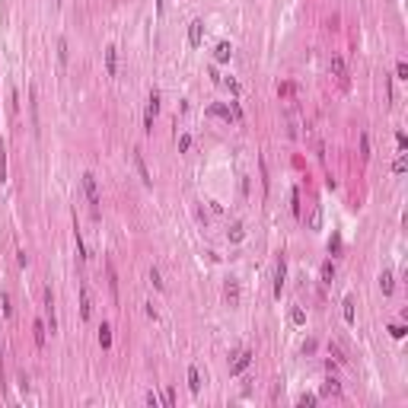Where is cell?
Masks as SVG:
<instances>
[{
	"label": "cell",
	"mask_w": 408,
	"mask_h": 408,
	"mask_svg": "<svg viewBox=\"0 0 408 408\" xmlns=\"http://www.w3.org/2000/svg\"><path fill=\"white\" fill-rule=\"evenodd\" d=\"M83 195H86V201H90V214H93V220H99V214H102V210H99V185H96V175H93V172H86L83 175Z\"/></svg>",
	"instance_id": "1"
},
{
	"label": "cell",
	"mask_w": 408,
	"mask_h": 408,
	"mask_svg": "<svg viewBox=\"0 0 408 408\" xmlns=\"http://www.w3.org/2000/svg\"><path fill=\"white\" fill-rule=\"evenodd\" d=\"M332 77H335V83L341 86V90H348L351 86V80H348V67H344V58L341 54H332Z\"/></svg>",
	"instance_id": "2"
},
{
	"label": "cell",
	"mask_w": 408,
	"mask_h": 408,
	"mask_svg": "<svg viewBox=\"0 0 408 408\" xmlns=\"http://www.w3.org/2000/svg\"><path fill=\"white\" fill-rule=\"evenodd\" d=\"M156 112H160V93H150V99H147V112H144V131L150 134L153 131V118H156Z\"/></svg>",
	"instance_id": "3"
},
{
	"label": "cell",
	"mask_w": 408,
	"mask_h": 408,
	"mask_svg": "<svg viewBox=\"0 0 408 408\" xmlns=\"http://www.w3.org/2000/svg\"><path fill=\"white\" fill-rule=\"evenodd\" d=\"M249 364H252V351L242 348L239 354L233 357V364H230V376H239V373H246V370H249Z\"/></svg>",
	"instance_id": "4"
},
{
	"label": "cell",
	"mask_w": 408,
	"mask_h": 408,
	"mask_svg": "<svg viewBox=\"0 0 408 408\" xmlns=\"http://www.w3.org/2000/svg\"><path fill=\"white\" fill-rule=\"evenodd\" d=\"M45 319H48V329L54 335V332H58V319H54V294H51V287H45Z\"/></svg>",
	"instance_id": "5"
},
{
	"label": "cell",
	"mask_w": 408,
	"mask_h": 408,
	"mask_svg": "<svg viewBox=\"0 0 408 408\" xmlns=\"http://www.w3.org/2000/svg\"><path fill=\"white\" fill-rule=\"evenodd\" d=\"M131 160H134V169H137V175H140V182H144L147 188L153 185V179H150V169H147V163H144V156H140L137 150L131 153Z\"/></svg>",
	"instance_id": "6"
},
{
	"label": "cell",
	"mask_w": 408,
	"mask_h": 408,
	"mask_svg": "<svg viewBox=\"0 0 408 408\" xmlns=\"http://www.w3.org/2000/svg\"><path fill=\"white\" fill-rule=\"evenodd\" d=\"M284 277H287V265H284V258H277V265H274V297H281Z\"/></svg>",
	"instance_id": "7"
},
{
	"label": "cell",
	"mask_w": 408,
	"mask_h": 408,
	"mask_svg": "<svg viewBox=\"0 0 408 408\" xmlns=\"http://www.w3.org/2000/svg\"><path fill=\"white\" fill-rule=\"evenodd\" d=\"M201 38H204V23H201V19H195V23L188 26V45H192V48H198Z\"/></svg>",
	"instance_id": "8"
},
{
	"label": "cell",
	"mask_w": 408,
	"mask_h": 408,
	"mask_svg": "<svg viewBox=\"0 0 408 408\" xmlns=\"http://www.w3.org/2000/svg\"><path fill=\"white\" fill-rule=\"evenodd\" d=\"M223 297H227V303H230V306H236V303H239V284H236L233 277H230V281L223 284Z\"/></svg>",
	"instance_id": "9"
},
{
	"label": "cell",
	"mask_w": 408,
	"mask_h": 408,
	"mask_svg": "<svg viewBox=\"0 0 408 408\" xmlns=\"http://www.w3.org/2000/svg\"><path fill=\"white\" fill-rule=\"evenodd\" d=\"M115 51H118L115 45H108V48H105V70H108V77L118 73V54H115Z\"/></svg>",
	"instance_id": "10"
},
{
	"label": "cell",
	"mask_w": 408,
	"mask_h": 408,
	"mask_svg": "<svg viewBox=\"0 0 408 408\" xmlns=\"http://www.w3.org/2000/svg\"><path fill=\"white\" fill-rule=\"evenodd\" d=\"M90 312H93V300H90V287H80V316L83 319H90Z\"/></svg>",
	"instance_id": "11"
},
{
	"label": "cell",
	"mask_w": 408,
	"mask_h": 408,
	"mask_svg": "<svg viewBox=\"0 0 408 408\" xmlns=\"http://www.w3.org/2000/svg\"><path fill=\"white\" fill-rule=\"evenodd\" d=\"M379 290H383L386 297L396 290V277H392V271H383V274H379Z\"/></svg>",
	"instance_id": "12"
},
{
	"label": "cell",
	"mask_w": 408,
	"mask_h": 408,
	"mask_svg": "<svg viewBox=\"0 0 408 408\" xmlns=\"http://www.w3.org/2000/svg\"><path fill=\"white\" fill-rule=\"evenodd\" d=\"M45 332H48V329H45V322H42V319H35V322H32V335H35L38 348H45Z\"/></svg>",
	"instance_id": "13"
},
{
	"label": "cell",
	"mask_w": 408,
	"mask_h": 408,
	"mask_svg": "<svg viewBox=\"0 0 408 408\" xmlns=\"http://www.w3.org/2000/svg\"><path fill=\"white\" fill-rule=\"evenodd\" d=\"M188 389H192V392L201 389V373H198V367H188Z\"/></svg>",
	"instance_id": "14"
},
{
	"label": "cell",
	"mask_w": 408,
	"mask_h": 408,
	"mask_svg": "<svg viewBox=\"0 0 408 408\" xmlns=\"http://www.w3.org/2000/svg\"><path fill=\"white\" fill-rule=\"evenodd\" d=\"M73 246H77V255L83 258V262L90 258V255H86V246H83V236H80V227H73Z\"/></svg>",
	"instance_id": "15"
},
{
	"label": "cell",
	"mask_w": 408,
	"mask_h": 408,
	"mask_svg": "<svg viewBox=\"0 0 408 408\" xmlns=\"http://www.w3.org/2000/svg\"><path fill=\"white\" fill-rule=\"evenodd\" d=\"M344 322L348 325H354V297H344Z\"/></svg>",
	"instance_id": "16"
},
{
	"label": "cell",
	"mask_w": 408,
	"mask_h": 408,
	"mask_svg": "<svg viewBox=\"0 0 408 408\" xmlns=\"http://www.w3.org/2000/svg\"><path fill=\"white\" fill-rule=\"evenodd\" d=\"M230 54H233V48H230V42H220V45L214 48V58H217V61H230Z\"/></svg>",
	"instance_id": "17"
},
{
	"label": "cell",
	"mask_w": 408,
	"mask_h": 408,
	"mask_svg": "<svg viewBox=\"0 0 408 408\" xmlns=\"http://www.w3.org/2000/svg\"><path fill=\"white\" fill-rule=\"evenodd\" d=\"M99 344L102 348H112V329H108L105 322H102V329H99Z\"/></svg>",
	"instance_id": "18"
},
{
	"label": "cell",
	"mask_w": 408,
	"mask_h": 408,
	"mask_svg": "<svg viewBox=\"0 0 408 408\" xmlns=\"http://www.w3.org/2000/svg\"><path fill=\"white\" fill-rule=\"evenodd\" d=\"M309 227L312 230H322V207H319V204L312 207V214H309Z\"/></svg>",
	"instance_id": "19"
},
{
	"label": "cell",
	"mask_w": 408,
	"mask_h": 408,
	"mask_svg": "<svg viewBox=\"0 0 408 408\" xmlns=\"http://www.w3.org/2000/svg\"><path fill=\"white\" fill-rule=\"evenodd\" d=\"M207 115H214V118H223V121H230V108H227V105H210V108H207Z\"/></svg>",
	"instance_id": "20"
},
{
	"label": "cell",
	"mask_w": 408,
	"mask_h": 408,
	"mask_svg": "<svg viewBox=\"0 0 408 408\" xmlns=\"http://www.w3.org/2000/svg\"><path fill=\"white\" fill-rule=\"evenodd\" d=\"M58 61H61V67H67V38L64 35L58 38Z\"/></svg>",
	"instance_id": "21"
},
{
	"label": "cell",
	"mask_w": 408,
	"mask_h": 408,
	"mask_svg": "<svg viewBox=\"0 0 408 408\" xmlns=\"http://www.w3.org/2000/svg\"><path fill=\"white\" fill-rule=\"evenodd\" d=\"M322 392H329V396H338V392H341L338 379H335V376H329V379H325V386H322Z\"/></svg>",
	"instance_id": "22"
},
{
	"label": "cell",
	"mask_w": 408,
	"mask_h": 408,
	"mask_svg": "<svg viewBox=\"0 0 408 408\" xmlns=\"http://www.w3.org/2000/svg\"><path fill=\"white\" fill-rule=\"evenodd\" d=\"M332 277H335V265L325 262V265H322V284H332Z\"/></svg>",
	"instance_id": "23"
},
{
	"label": "cell",
	"mask_w": 408,
	"mask_h": 408,
	"mask_svg": "<svg viewBox=\"0 0 408 408\" xmlns=\"http://www.w3.org/2000/svg\"><path fill=\"white\" fill-rule=\"evenodd\" d=\"M108 287H112V297H118V277H115L112 262H108Z\"/></svg>",
	"instance_id": "24"
},
{
	"label": "cell",
	"mask_w": 408,
	"mask_h": 408,
	"mask_svg": "<svg viewBox=\"0 0 408 408\" xmlns=\"http://www.w3.org/2000/svg\"><path fill=\"white\" fill-rule=\"evenodd\" d=\"M360 156H364V163L370 160V137L367 134H360Z\"/></svg>",
	"instance_id": "25"
},
{
	"label": "cell",
	"mask_w": 408,
	"mask_h": 408,
	"mask_svg": "<svg viewBox=\"0 0 408 408\" xmlns=\"http://www.w3.org/2000/svg\"><path fill=\"white\" fill-rule=\"evenodd\" d=\"M242 236H246V233H242V223H233V227H230V239L242 242Z\"/></svg>",
	"instance_id": "26"
},
{
	"label": "cell",
	"mask_w": 408,
	"mask_h": 408,
	"mask_svg": "<svg viewBox=\"0 0 408 408\" xmlns=\"http://www.w3.org/2000/svg\"><path fill=\"white\" fill-rule=\"evenodd\" d=\"M297 405H303V408H309V405H316V396L312 392H303L300 399H297Z\"/></svg>",
	"instance_id": "27"
},
{
	"label": "cell",
	"mask_w": 408,
	"mask_h": 408,
	"mask_svg": "<svg viewBox=\"0 0 408 408\" xmlns=\"http://www.w3.org/2000/svg\"><path fill=\"white\" fill-rule=\"evenodd\" d=\"M0 182H6V150L0 147Z\"/></svg>",
	"instance_id": "28"
},
{
	"label": "cell",
	"mask_w": 408,
	"mask_h": 408,
	"mask_svg": "<svg viewBox=\"0 0 408 408\" xmlns=\"http://www.w3.org/2000/svg\"><path fill=\"white\" fill-rule=\"evenodd\" d=\"M0 303H3V316H13V306H10V294H0Z\"/></svg>",
	"instance_id": "29"
},
{
	"label": "cell",
	"mask_w": 408,
	"mask_h": 408,
	"mask_svg": "<svg viewBox=\"0 0 408 408\" xmlns=\"http://www.w3.org/2000/svg\"><path fill=\"white\" fill-rule=\"evenodd\" d=\"M179 150H182V153L192 150V134H182V137H179Z\"/></svg>",
	"instance_id": "30"
},
{
	"label": "cell",
	"mask_w": 408,
	"mask_h": 408,
	"mask_svg": "<svg viewBox=\"0 0 408 408\" xmlns=\"http://www.w3.org/2000/svg\"><path fill=\"white\" fill-rule=\"evenodd\" d=\"M396 77L399 80H408V64H405V61H399V64H396Z\"/></svg>",
	"instance_id": "31"
},
{
	"label": "cell",
	"mask_w": 408,
	"mask_h": 408,
	"mask_svg": "<svg viewBox=\"0 0 408 408\" xmlns=\"http://www.w3.org/2000/svg\"><path fill=\"white\" fill-rule=\"evenodd\" d=\"M405 166H408V163H405V156H399V160L392 163V172H396V175H402V172H405Z\"/></svg>",
	"instance_id": "32"
},
{
	"label": "cell",
	"mask_w": 408,
	"mask_h": 408,
	"mask_svg": "<svg viewBox=\"0 0 408 408\" xmlns=\"http://www.w3.org/2000/svg\"><path fill=\"white\" fill-rule=\"evenodd\" d=\"M290 204H294V214L300 217V192H297V188L290 192Z\"/></svg>",
	"instance_id": "33"
},
{
	"label": "cell",
	"mask_w": 408,
	"mask_h": 408,
	"mask_svg": "<svg viewBox=\"0 0 408 408\" xmlns=\"http://www.w3.org/2000/svg\"><path fill=\"white\" fill-rule=\"evenodd\" d=\"M405 332H408L405 325H389V335L392 338H405Z\"/></svg>",
	"instance_id": "34"
},
{
	"label": "cell",
	"mask_w": 408,
	"mask_h": 408,
	"mask_svg": "<svg viewBox=\"0 0 408 408\" xmlns=\"http://www.w3.org/2000/svg\"><path fill=\"white\" fill-rule=\"evenodd\" d=\"M150 281H153L156 290H163V277H160V271H156V268H150Z\"/></svg>",
	"instance_id": "35"
},
{
	"label": "cell",
	"mask_w": 408,
	"mask_h": 408,
	"mask_svg": "<svg viewBox=\"0 0 408 408\" xmlns=\"http://www.w3.org/2000/svg\"><path fill=\"white\" fill-rule=\"evenodd\" d=\"M290 319H294V325H303L306 322V312L303 309H294V312H290Z\"/></svg>",
	"instance_id": "36"
},
{
	"label": "cell",
	"mask_w": 408,
	"mask_h": 408,
	"mask_svg": "<svg viewBox=\"0 0 408 408\" xmlns=\"http://www.w3.org/2000/svg\"><path fill=\"white\" fill-rule=\"evenodd\" d=\"M338 249H341V236H338V233H335V236H332V242H329V252H332V255H335V252H338Z\"/></svg>",
	"instance_id": "37"
},
{
	"label": "cell",
	"mask_w": 408,
	"mask_h": 408,
	"mask_svg": "<svg viewBox=\"0 0 408 408\" xmlns=\"http://www.w3.org/2000/svg\"><path fill=\"white\" fill-rule=\"evenodd\" d=\"M163 402H166V408H172V405H175V392L166 389V392H163Z\"/></svg>",
	"instance_id": "38"
},
{
	"label": "cell",
	"mask_w": 408,
	"mask_h": 408,
	"mask_svg": "<svg viewBox=\"0 0 408 408\" xmlns=\"http://www.w3.org/2000/svg\"><path fill=\"white\" fill-rule=\"evenodd\" d=\"M396 144H399V150H405V147H408V137H405V134H402V131H399V134H396Z\"/></svg>",
	"instance_id": "39"
},
{
	"label": "cell",
	"mask_w": 408,
	"mask_h": 408,
	"mask_svg": "<svg viewBox=\"0 0 408 408\" xmlns=\"http://www.w3.org/2000/svg\"><path fill=\"white\" fill-rule=\"evenodd\" d=\"M163 10H166V0H156V13L163 16Z\"/></svg>",
	"instance_id": "40"
},
{
	"label": "cell",
	"mask_w": 408,
	"mask_h": 408,
	"mask_svg": "<svg viewBox=\"0 0 408 408\" xmlns=\"http://www.w3.org/2000/svg\"><path fill=\"white\" fill-rule=\"evenodd\" d=\"M0 354H3V344H0Z\"/></svg>",
	"instance_id": "41"
}]
</instances>
